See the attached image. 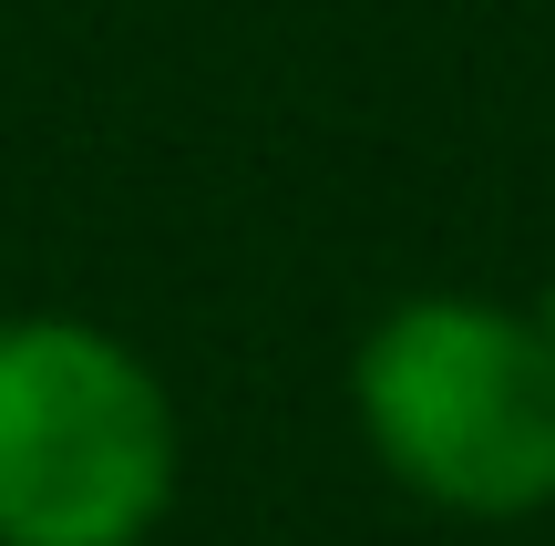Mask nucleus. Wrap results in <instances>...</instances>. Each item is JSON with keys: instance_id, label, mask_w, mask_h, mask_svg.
<instances>
[{"instance_id": "1", "label": "nucleus", "mask_w": 555, "mask_h": 546, "mask_svg": "<svg viewBox=\"0 0 555 546\" xmlns=\"http://www.w3.org/2000/svg\"><path fill=\"white\" fill-rule=\"evenodd\" d=\"M350 412L401 495L463 526L555 506V330L483 289H422L350 351Z\"/></svg>"}, {"instance_id": "2", "label": "nucleus", "mask_w": 555, "mask_h": 546, "mask_svg": "<svg viewBox=\"0 0 555 546\" xmlns=\"http://www.w3.org/2000/svg\"><path fill=\"white\" fill-rule=\"evenodd\" d=\"M185 423L165 371L73 309L0 320V546H144L176 516Z\"/></svg>"}]
</instances>
